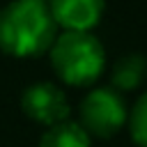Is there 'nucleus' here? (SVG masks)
Segmentation results:
<instances>
[{
    "label": "nucleus",
    "mask_w": 147,
    "mask_h": 147,
    "mask_svg": "<svg viewBox=\"0 0 147 147\" xmlns=\"http://www.w3.org/2000/svg\"><path fill=\"white\" fill-rule=\"evenodd\" d=\"M55 21L48 5L14 0L0 9V51L14 57H37L55 41Z\"/></svg>",
    "instance_id": "f257e3e1"
},
{
    "label": "nucleus",
    "mask_w": 147,
    "mask_h": 147,
    "mask_svg": "<svg viewBox=\"0 0 147 147\" xmlns=\"http://www.w3.org/2000/svg\"><path fill=\"white\" fill-rule=\"evenodd\" d=\"M147 78V60L142 55H124L113 67V87L115 90H136Z\"/></svg>",
    "instance_id": "423d86ee"
},
{
    "label": "nucleus",
    "mask_w": 147,
    "mask_h": 147,
    "mask_svg": "<svg viewBox=\"0 0 147 147\" xmlns=\"http://www.w3.org/2000/svg\"><path fill=\"white\" fill-rule=\"evenodd\" d=\"M48 9L55 25L71 32H90L103 14V0H51Z\"/></svg>",
    "instance_id": "39448f33"
},
{
    "label": "nucleus",
    "mask_w": 147,
    "mask_h": 147,
    "mask_svg": "<svg viewBox=\"0 0 147 147\" xmlns=\"http://www.w3.org/2000/svg\"><path fill=\"white\" fill-rule=\"evenodd\" d=\"M37 2H44V5H48V2H51V0H37Z\"/></svg>",
    "instance_id": "1a4fd4ad"
},
{
    "label": "nucleus",
    "mask_w": 147,
    "mask_h": 147,
    "mask_svg": "<svg viewBox=\"0 0 147 147\" xmlns=\"http://www.w3.org/2000/svg\"><path fill=\"white\" fill-rule=\"evenodd\" d=\"M39 147H92V145H90V136L85 133V129L67 119L62 124L51 126L44 133Z\"/></svg>",
    "instance_id": "0eeeda50"
},
{
    "label": "nucleus",
    "mask_w": 147,
    "mask_h": 147,
    "mask_svg": "<svg viewBox=\"0 0 147 147\" xmlns=\"http://www.w3.org/2000/svg\"><path fill=\"white\" fill-rule=\"evenodd\" d=\"M21 106H23V113L37 122V124H44V126H55V124H62L69 119V103H67V96L64 92L53 85V83H34L30 85L25 92H23V99H21Z\"/></svg>",
    "instance_id": "20e7f679"
},
{
    "label": "nucleus",
    "mask_w": 147,
    "mask_h": 147,
    "mask_svg": "<svg viewBox=\"0 0 147 147\" xmlns=\"http://www.w3.org/2000/svg\"><path fill=\"white\" fill-rule=\"evenodd\" d=\"M129 119L124 99L115 87H96L80 103V126L87 136L110 138Z\"/></svg>",
    "instance_id": "7ed1b4c3"
},
{
    "label": "nucleus",
    "mask_w": 147,
    "mask_h": 147,
    "mask_svg": "<svg viewBox=\"0 0 147 147\" xmlns=\"http://www.w3.org/2000/svg\"><path fill=\"white\" fill-rule=\"evenodd\" d=\"M48 53L57 78L74 87H87L96 83L106 64L103 46L92 32L64 30L60 37H55Z\"/></svg>",
    "instance_id": "f03ea898"
},
{
    "label": "nucleus",
    "mask_w": 147,
    "mask_h": 147,
    "mask_svg": "<svg viewBox=\"0 0 147 147\" xmlns=\"http://www.w3.org/2000/svg\"><path fill=\"white\" fill-rule=\"evenodd\" d=\"M126 122H129L133 142L140 145V147H147V92L138 99V103L133 106Z\"/></svg>",
    "instance_id": "6e6552de"
}]
</instances>
